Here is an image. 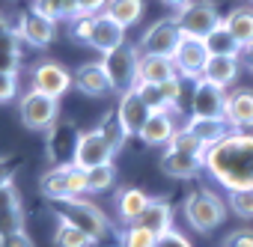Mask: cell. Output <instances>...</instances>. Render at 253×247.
Wrapping results in <instances>:
<instances>
[{
  "label": "cell",
  "mask_w": 253,
  "mask_h": 247,
  "mask_svg": "<svg viewBox=\"0 0 253 247\" xmlns=\"http://www.w3.org/2000/svg\"><path fill=\"white\" fill-rule=\"evenodd\" d=\"M89 45L101 54H110L116 48L125 45V27L119 21H113L107 12L95 15V24H92V36H89Z\"/></svg>",
  "instance_id": "18"
},
{
  "label": "cell",
  "mask_w": 253,
  "mask_h": 247,
  "mask_svg": "<svg viewBox=\"0 0 253 247\" xmlns=\"http://www.w3.org/2000/svg\"><path fill=\"white\" fill-rule=\"evenodd\" d=\"M0 247H36L33 238L21 229V232H12V235H0Z\"/></svg>",
  "instance_id": "42"
},
{
  "label": "cell",
  "mask_w": 253,
  "mask_h": 247,
  "mask_svg": "<svg viewBox=\"0 0 253 247\" xmlns=\"http://www.w3.org/2000/svg\"><path fill=\"white\" fill-rule=\"evenodd\" d=\"M173 21L179 24V30H182L185 36H200V39H206L214 27L223 24L220 12H217V6H214V0H191V3H185V6L176 12Z\"/></svg>",
  "instance_id": "6"
},
{
  "label": "cell",
  "mask_w": 253,
  "mask_h": 247,
  "mask_svg": "<svg viewBox=\"0 0 253 247\" xmlns=\"http://www.w3.org/2000/svg\"><path fill=\"white\" fill-rule=\"evenodd\" d=\"M78 140H81V131L69 122H54L48 128V158L51 164H75V152H78Z\"/></svg>",
  "instance_id": "12"
},
{
  "label": "cell",
  "mask_w": 253,
  "mask_h": 247,
  "mask_svg": "<svg viewBox=\"0 0 253 247\" xmlns=\"http://www.w3.org/2000/svg\"><path fill=\"white\" fill-rule=\"evenodd\" d=\"M137 223H143V226L152 229L155 235L173 229V208H170V203H167V200H149V206H146V211L140 214Z\"/></svg>",
  "instance_id": "27"
},
{
  "label": "cell",
  "mask_w": 253,
  "mask_h": 247,
  "mask_svg": "<svg viewBox=\"0 0 253 247\" xmlns=\"http://www.w3.org/2000/svg\"><path fill=\"white\" fill-rule=\"evenodd\" d=\"M149 200H152V197H146V194H143V191H137V188H125V191H119V197H116L113 208H116L119 220L134 223V220H140V214L146 211Z\"/></svg>",
  "instance_id": "24"
},
{
  "label": "cell",
  "mask_w": 253,
  "mask_h": 247,
  "mask_svg": "<svg viewBox=\"0 0 253 247\" xmlns=\"http://www.w3.org/2000/svg\"><path fill=\"white\" fill-rule=\"evenodd\" d=\"M223 24H226V30L232 33V39L241 45V51H250V48H253V9L238 6V9H232V12L223 18Z\"/></svg>",
  "instance_id": "26"
},
{
  "label": "cell",
  "mask_w": 253,
  "mask_h": 247,
  "mask_svg": "<svg viewBox=\"0 0 253 247\" xmlns=\"http://www.w3.org/2000/svg\"><path fill=\"white\" fill-rule=\"evenodd\" d=\"M226 98L229 92L206 78L194 81V92H191V116L197 119H220L226 113Z\"/></svg>",
  "instance_id": "8"
},
{
  "label": "cell",
  "mask_w": 253,
  "mask_h": 247,
  "mask_svg": "<svg viewBox=\"0 0 253 247\" xmlns=\"http://www.w3.org/2000/svg\"><path fill=\"white\" fill-rule=\"evenodd\" d=\"M51 208H54V214H57L60 220L75 223L78 229H84L95 244L110 238V220H107V214H104L95 203H89V200H84V197H69V200L51 203Z\"/></svg>",
  "instance_id": "2"
},
{
  "label": "cell",
  "mask_w": 253,
  "mask_h": 247,
  "mask_svg": "<svg viewBox=\"0 0 253 247\" xmlns=\"http://www.w3.org/2000/svg\"><path fill=\"white\" fill-rule=\"evenodd\" d=\"M116 155V149L101 137V131H81V140H78V152H75V164L84 167V170H92V167H101V164H110V158Z\"/></svg>",
  "instance_id": "13"
},
{
  "label": "cell",
  "mask_w": 253,
  "mask_h": 247,
  "mask_svg": "<svg viewBox=\"0 0 253 247\" xmlns=\"http://www.w3.org/2000/svg\"><path fill=\"white\" fill-rule=\"evenodd\" d=\"M12 182V161L9 158H0V188Z\"/></svg>",
  "instance_id": "46"
},
{
  "label": "cell",
  "mask_w": 253,
  "mask_h": 247,
  "mask_svg": "<svg viewBox=\"0 0 253 247\" xmlns=\"http://www.w3.org/2000/svg\"><path fill=\"white\" fill-rule=\"evenodd\" d=\"M167 149H176V152H188V155H206V143L185 125V128H176V134H173V140L167 143Z\"/></svg>",
  "instance_id": "34"
},
{
  "label": "cell",
  "mask_w": 253,
  "mask_h": 247,
  "mask_svg": "<svg viewBox=\"0 0 253 247\" xmlns=\"http://www.w3.org/2000/svg\"><path fill=\"white\" fill-rule=\"evenodd\" d=\"M72 83H75V75L66 66H60L57 60H42L39 66H33L30 89H36V92H45L51 98H60Z\"/></svg>",
  "instance_id": "11"
},
{
  "label": "cell",
  "mask_w": 253,
  "mask_h": 247,
  "mask_svg": "<svg viewBox=\"0 0 253 247\" xmlns=\"http://www.w3.org/2000/svg\"><path fill=\"white\" fill-rule=\"evenodd\" d=\"M203 161L211 179L226 191L253 188V131H229L220 143L206 149Z\"/></svg>",
  "instance_id": "1"
},
{
  "label": "cell",
  "mask_w": 253,
  "mask_h": 247,
  "mask_svg": "<svg viewBox=\"0 0 253 247\" xmlns=\"http://www.w3.org/2000/svg\"><path fill=\"white\" fill-rule=\"evenodd\" d=\"M161 170L173 179H194L200 170H206V161H203V155H188V152L167 149L161 155Z\"/></svg>",
  "instance_id": "22"
},
{
  "label": "cell",
  "mask_w": 253,
  "mask_h": 247,
  "mask_svg": "<svg viewBox=\"0 0 253 247\" xmlns=\"http://www.w3.org/2000/svg\"><path fill=\"white\" fill-rule=\"evenodd\" d=\"M92 24H95V15H78V18L72 21V30H69V36H72L75 42H81V45H89Z\"/></svg>",
  "instance_id": "38"
},
{
  "label": "cell",
  "mask_w": 253,
  "mask_h": 247,
  "mask_svg": "<svg viewBox=\"0 0 253 247\" xmlns=\"http://www.w3.org/2000/svg\"><path fill=\"white\" fill-rule=\"evenodd\" d=\"M140 83H164L170 78H179L176 63L170 57H152V54H140Z\"/></svg>",
  "instance_id": "23"
},
{
  "label": "cell",
  "mask_w": 253,
  "mask_h": 247,
  "mask_svg": "<svg viewBox=\"0 0 253 247\" xmlns=\"http://www.w3.org/2000/svg\"><path fill=\"white\" fill-rule=\"evenodd\" d=\"M116 116L122 119V125L128 128V134H140V128L146 125L149 116H152V107L140 98L137 89H128V92H122V98H119Z\"/></svg>",
  "instance_id": "17"
},
{
  "label": "cell",
  "mask_w": 253,
  "mask_h": 247,
  "mask_svg": "<svg viewBox=\"0 0 253 247\" xmlns=\"http://www.w3.org/2000/svg\"><path fill=\"white\" fill-rule=\"evenodd\" d=\"M223 119L229 122L232 128H238V131H247V128H253V89H247V86H238L235 92H229Z\"/></svg>",
  "instance_id": "19"
},
{
  "label": "cell",
  "mask_w": 253,
  "mask_h": 247,
  "mask_svg": "<svg viewBox=\"0 0 253 247\" xmlns=\"http://www.w3.org/2000/svg\"><path fill=\"white\" fill-rule=\"evenodd\" d=\"M203 78L226 89V86H229V83H235V78H238V57L211 54V57H209V63H206V69H203Z\"/></svg>",
  "instance_id": "25"
},
{
  "label": "cell",
  "mask_w": 253,
  "mask_h": 247,
  "mask_svg": "<svg viewBox=\"0 0 253 247\" xmlns=\"http://www.w3.org/2000/svg\"><path fill=\"white\" fill-rule=\"evenodd\" d=\"M158 244V235L152 229H146L143 223H125V232H122V247H155Z\"/></svg>",
  "instance_id": "35"
},
{
  "label": "cell",
  "mask_w": 253,
  "mask_h": 247,
  "mask_svg": "<svg viewBox=\"0 0 253 247\" xmlns=\"http://www.w3.org/2000/svg\"><path fill=\"white\" fill-rule=\"evenodd\" d=\"M223 244L226 247H253V229H235V232H229V238Z\"/></svg>",
  "instance_id": "43"
},
{
  "label": "cell",
  "mask_w": 253,
  "mask_h": 247,
  "mask_svg": "<svg viewBox=\"0 0 253 247\" xmlns=\"http://www.w3.org/2000/svg\"><path fill=\"white\" fill-rule=\"evenodd\" d=\"M92 244H95V241H92L84 229H78L75 223L60 220L57 229H54V247H92Z\"/></svg>",
  "instance_id": "32"
},
{
  "label": "cell",
  "mask_w": 253,
  "mask_h": 247,
  "mask_svg": "<svg viewBox=\"0 0 253 247\" xmlns=\"http://www.w3.org/2000/svg\"><path fill=\"white\" fill-rule=\"evenodd\" d=\"M244 54H247V69L253 72V48H250V51H244Z\"/></svg>",
  "instance_id": "49"
},
{
  "label": "cell",
  "mask_w": 253,
  "mask_h": 247,
  "mask_svg": "<svg viewBox=\"0 0 253 247\" xmlns=\"http://www.w3.org/2000/svg\"><path fill=\"white\" fill-rule=\"evenodd\" d=\"M15 92H18V75H3L0 72V104L12 101Z\"/></svg>",
  "instance_id": "40"
},
{
  "label": "cell",
  "mask_w": 253,
  "mask_h": 247,
  "mask_svg": "<svg viewBox=\"0 0 253 247\" xmlns=\"http://www.w3.org/2000/svg\"><path fill=\"white\" fill-rule=\"evenodd\" d=\"M209 48H206V39H200V36H182V42H179V48H176V54H173V63H176V72L182 75V78H194V81H200L203 78V69H206V63H209Z\"/></svg>",
  "instance_id": "10"
},
{
  "label": "cell",
  "mask_w": 253,
  "mask_h": 247,
  "mask_svg": "<svg viewBox=\"0 0 253 247\" xmlns=\"http://www.w3.org/2000/svg\"><path fill=\"white\" fill-rule=\"evenodd\" d=\"M57 113H60L57 110V98H51L45 92L30 89V92H24L18 98V116H21V122L30 131H48L57 122Z\"/></svg>",
  "instance_id": "7"
},
{
  "label": "cell",
  "mask_w": 253,
  "mask_h": 247,
  "mask_svg": "<svg viewBox=\"0 0 253 247\" xmlns=\"http://www.w3.org/2000/svg\"><path fill=\"white\" fill-rule=\"evenodd\" d=\"M229 208L238 217L253 220V188H247V191H229Z\"/></svg>",
  "instance_id": "37"
},
{
  "label": "cell",
  "mask_w": 253,
  "mask_h": 247,
  "mask_svg": "<svg viewBox=\"0 0 253 247\" xmlns=\"http://www.w3.org/2000/svg\"><path fill=\"white\" fill-rule=\"evenodd\" d=\"M101 63H104V72L110 78L113 92H128V89H134L140 83V75H137V69H140V48L122 45V48L104 54Z\"/></svg>",
  "instance_id": "4"
},
{
  "label": "cell",
  "mask_w": 253,
  "mask_h": 247,
  "mask_svg": "<svg viewBox=\"0 0 253 247\" xmlns=\"http://www.w3.org/2000/svg\"><path fill=\"white\" fill-rule=\"evenodd\" d=\"M188 128L206 143V146H214V143H220L226 134H229V122L220 116V119H197V116H191V122H188Z\"/></svg>",
  "instance_id": "28"
},
{
  "label": "cell",
  "mask_w": 253,
  "mask_h": 247,
  "mask_svg": "<svg viewBox=\"0 0 253 247\" xmlns=\"http://www.w3.org/2000/svg\"><path fill=\"white\" fill-rule=\"evenodd\" d=\"M0 54H15L21 57V33L18 30H6L0 36Z\"/></svg>",
  "instance_id": "39"
},
{
  "label": "cell",
  "mask_w": 253,
  "mask_h": 247,
  "mask_svg": "<svg viewBox=\"0 0 253 247\" xmlns=\"http://www.w3.org/2000/svg\"><path fill=\"white\" fill-rule=\"evenodd\" d=\"M104 12H107L113 21H119L122 27H131V24H137L140 15H143V0H107Z\"/></svg>",
  "instance_id": "29"
},
{
  "label": "cell",
  "mask_w": 253,
  "mask_h": 247,
  "mask_svg": "<svg viewBox=\"0 0 253 247\" xmlns=\"http://www.w3.org/2000/svg\"><path fill=\"white\" fill-rule=\"evenodd\" d=\"M113 182H116L113 164H101V167L86 170V191H89V194H101V191H107Z\"/></svg>",
  "instance_id": "36"
},
{
  "label": "cell",
  "mask_w": 253,
  "mask_h": 247,
  "mask_svg": "<svg viewBox=\"0 0 253 247\" xmlns=\"http://www.w3.org/2000/svg\"><path fill=\"white\" fill-rule=\"evenodd\" d=\"M206 48H209V54H223V57H238L241 54V45L232 39V33L226 30V24L214 27L206 36Z\"/></svg>",
  "instance_id": "31"
},
{
  "label": "cell",
  "mask_w": 253,
  "mask_h": 247,
  "mask_svg": "<svg viewBox=\"0 0 253 247\" xmlns=\"http://www.w3.org/2000/svg\"><path fill=\"white\" fill-rule=\"evenodd\" d=\"M140 92V98L152 107V110H176L179 107V98H182V75L179 78H170L164 83H137L134 86Z\"/></svg>",
  "instance_id": "15"
},
{
  "label": "cell",
  "mask_w": 253,
  "mask_h": 247,
  "mask_svg": "<svg viewBox=\"0 0 253 247\" xmlns=\"http://www.w3.org/2000/svg\"><path fill=\"white\" fill-rule=\"evenodd\" d=\"M155 247H194L182 232H176V229H167V232H161L158 235V244Z\"/></svg>",
  "instance_id": "41"
},
{
  "label": "cell",
  "mask_w": 253,
  "mask_h": 247,
  "mask_svg": "<svg viewBox=\"0 0 253 247\" xmlns=\"http://www.w3.org/2000/svg\"><path fill=\"white\" fill-rule=\"evenodd\" d=\"M18 33L27 45L33 48H48L57 36V21L54 18H45L42 12L36 9H27L21 18H18Z\"/></svg>",
  "instance_id": "14"
},
{
  "label": "cell",
  "mask_w": 253,
  "mask_h": 247,
  "mask_svg": "<svg viewBox=\"0 0 253 247\" xmlns=\"http://www.w3.org/2000/svg\"><path fill=\"white\" fill-rule=\"evenodd\" d=\"M24 229V206L15 182L0 188V235H12Z\"/></svg>",
  "instance_id": "16"
},
{
  "label": "cell",
  "mask_w": 253,
  "mask_h": 247,
  "mask_svg": "<svg viewBox=\"0 0 253 247\" xmlns=\"http://www.w3.org/2000/svg\"><path fill=\"white\" fill-rule=\"evenodd\" d=\"M75 86H78L84 95H95V98L113 92L110 78H107V72H104V63H84V66H78V69H75Z\"/></svg>",
  "instance_id": "20"
},
{
  "label": "cell",
  "mask_w": 253,
  "mask_h": 247,
  "mask_svg": "<svg viewBox=\"0 0 253 247\" xmlns=\"http://www.w3.org/2000/svg\"><path fill=\"white\" fill-rule=\"evenodd\" d=\"M0 72L3 75H18V57L15 54H0Z\"/></svg>",
  "instance_id": "45"
},
{
  "label": "cell",
  "mask_w": 253,
  "mask_h": 247,
  "mask_svg": "<svg viewBox=\"0 0 253 247\" xmlns=\"http://www.w3.org/2000/svg\"><path fill=\"white\" fill-rule=\"evenodd\" d=\"M176 134V122H173V113L170 110H152L149 122L140 128V140L146 146H167Z\"/></svg>",
  "instance_id": "21"
},
{
  "label": "cell",
  "mask_w": 253,
  "mask_h": 247,
  "mask_svg": "<svg viewBox=\"0 0 253 247\" xmlns=\"http://www.w3.org/2000/svg\"><path fill=\"white\" fill-rule=\"evenodd\" d=\"M6 30H12V24H9V18H6L3 12H0V36H3Z\"/></svg>",
  "instance_id": "47"
},
{
  "label": "cell",
  "mask_w": 253,
  "mask_h": 247,
  "mask_svg": "<svg viewBox=\"0 0 253 247\" xmlns=\"http://www.w3.org/2000/svg\"><path fill=\"white\" fill-rule=\"evenodd\" d=\"M182 30H179V24L173 21V18H164V21H155L146 33H143V39H140V54H152V57H170L173 60V54H176V48H179V42H182Z\"/></svg>",
  "instance_id": "9"
},
{
  "label": "cell",
  "mask_w": 253,
  "mask_h": 247,
  "mask_svg": "<svg viewBox=\"0 0 253 247\" xmlns=\"http://www.w3.org/2000/svg\"><path fill=\"white\" fill-rule=\"evenodd\" d=\"M161 3H164V6H176V9H182L185 3H191V0H161Z\"/></svg>",
  "instance_id": "48"
},
{
  "label": "cell",
  "mask_w": 253,
  "mask_h": 247,
  "mask_svg": "<svg viewBox=\"0 0 253 247\" xmlns=\"http://www.w3.org/2000/svg\"><path fill=\"white\" fill-rule=\"evenodd\" d=\"M33 9L54 21H75L81 15L75 0H33Z\"/></svg>",
  "instance_id": "30"
},
{
  "label": "cell",
  "mask_w": 253,
  "mask_h": 247,
  "mask_svg": "<svg viewBox=\"0 0 253 247\" xmlns=\"http://www.w3.org/2000/svg\"><path fill=\"white\" fill-rule=\"evenodd\" d=\"M39 191L48 203H60L69 197H84L86 191V170L78 164H54L42 179H39Z\"/></svg>",
  "instance_id": "3"
},
{
  "label": "cell",
  "mask_w": 253,
  "mask_h": 247,
  "mask_svg": "<svg viewBox=\"0 0 253 247\" xmlns=\"http://www.w3.org/2000/svg\"><path fill=\"white\" fill-rule=\"evenodd\" d=\"M185 217L197 232H211L226 220V203L214 191H194L185 200Z\"/></svg>",
  "instance_id": "5"
},
{
  "label": "cell",
  "mask_w": 253,
  "mask_h": 247,
  "mask_svg": "<svg viewBox=\"0 0 253 247\" xmlns=\"http://www.w3.org/2000/svg\"><path fill=\"white\" fill-rule=\"evenodd\" d=\"M98 131H101V137L119 152L122 146H125V140H128V128L122 125V119L116 116V113H107V116H101V125H98Z\"/></svg>",
  "instance_id": "33"
},
{
  "label": "cell",
  "mask_w": 253,
  "mask_h": 247,
  "mask_svg": "<svg viewBox=\"0 0 253 247\" xmlns=\"http://www.w3.org/2000/svg\"><path fill=\"white\" fill-rule=\"evenodd\" d=\"M75 3H78L81 15H101L104 6H107V0H75Z\"/></svg>",
  "instance_id": "44"
}]
</instances>
